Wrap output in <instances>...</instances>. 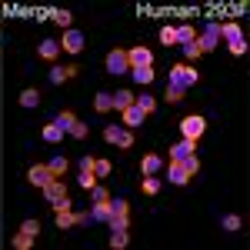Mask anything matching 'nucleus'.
<instances>
[{"label": "nucleus", "mask_w": 250, "mask_h": 250, "mask_svg": "<svg viewBox=\"0 0 250 250\" xmlns=\"http://www.w3.org/2000/svg\"><path fill=\"white\" fill-rule=\"evenodd\" d=\"M184 94H187V90H180V87H167V100H170V104H180Z\"/></svg>", "instance_id": "obj_40"}, {"label": "nucleus", "mask_w": 250, "mask_h": 250, "mask_svg": "<svg viewBox=\"0 0 250 250\" xmlns=\"http://www.w3.org/2000/svg\"><path fill=\"white\" fill-rule=\"evenodd\" d=\"M60 47L70 50V54H80V50H83V34H80V30H67L63 40H60Z\"/></svg>", "instance_id": "obj_8"}, {"label": "nucleus", "mask_w": 250, "mask_h": 250, "mask_svg": "<svg viewBox=\"0 0 250 250\" xmlns=\"http://www.w3.org/2000/svg\"><path fill=\"white\" fill-rule=\"evenodd\" d=\"M60 137H63V130H60L57 124H47V127H43V140H50V144H57Z\"/></svg>", "instance_id": "obj_27"}, {"label": "nucleus", "mask_w": 250, "mask_h": 250, "mask_svg": "<svg viewBox=\"0 0 250 250\" xmlns=\"http://www.w3.org/2000/svg\"><path fill=\"white\" fill-rule=\"evenodd\" d=\"M193 40H197V34H193V27H190V23L177 27V43H184V47H187V43H193Z\"/></svg>", "instance_id": "obj_21"}, {"label": "nucleus", "mask_w": 250, "mask_h": 250, "mask_svg": "<svg viewBox=\"0 0 250 250\" xmlns=\"http://www.w3.org/2000/svg\"><path fill=\"white\" fill-rule=\"evenodd\" d=\"M77 74V67H54L50 70V83H63V80H70Z\"/></svg>", "instance_id": "obj_15"}, {"label": "nucleus", "mask_w": 250, "mask_h": 250, "mask_svg": "<svg viewBox=\"0 0 250 250\" xmlns=\"http://www.w3.org/2000/svg\"><path fill=\"white\" fill-rule=\"evenodd\" d=\"M94 184H97V173L94 170H80V187H83V190H90Z\"/></svg>", "instance_id": "obj_32"}, {"label": "nucleus", "mask_w": 250, "mask_h": 250, "mask_svg": "<svg viewBox=\"0 0 250 250\" xmlns=\"http://www.w3.org/2000/svg\"><path fill=\"white\" fill-rule=\"evenodd\" d=\"M127 240H130V237H127V230H114V237H110V247H114V250H124V247H127Z\"/></svg>", "instance_id": "obj_30"}, {"label": "nucleus", "mask_w": 250, "mask_h": 250, "mask_svg": "<svg viewBox=\"0 0 250 250\" xmlns=\"http://www.w3.org/2000/svg\"><path fill=\"white\" fill-rule=\"evenodd\" d=\"M220 37L237 40V37H244V34H240V27H237V23H220Z\"/></svg>", "instance_id": "obj_24"}, {"label": "nucleus", "mask_w": 250, "mask_h": 250, "mask_svg": "<svg viewBox=\"0 0 250 250\" xmlns=\"http://www.w3.org/2000/svg\"><path fill=\"white\" fill-rule=\"evenodd\" d=\"M14 247H17V250H30V247H34V237H30V233H23V230H20L17 237H14Z\"/></svg>", "instance_id": "obj_29"}, {"label": "nucleus", "mask_w": 250, "mask_h": 250, "mask_svg": "<svg viewBox=\"0 0 250 250\" xmlns=\"http://www.w3.org/2000/svg\"><path fill=\"white\" fill-rule=\"evenodd\" d=\"M90 217H94L97 224H107V217H110V200H100V204H94Z\"/></svg>", "instance_id": "obj_16"}, {"label": "nucleus", "mask_w": 250, "mask_h": 250, "mask_svg": "<svg viewBox=\"0 0 250 250\" xmlns=\"http://www.w3.org/2000/svg\"><path fill=\"white\" fill-rule=\"evenodd\" d=\"M167 180H170V184H187V180H190V173L184 170V164H180V160H170V167H167Z\"/></svg>", "instance_id": "obj_11"}, {"label": "nucleus", "mask_w": 250, "mask_h": 250, "mask_svg": "<svg viewBox=\"0 0 250 250\" xmlns=\"http://www.w3.org/2000/svg\"><path fill=\"white\" fill-rule=\"evenodd\" d=\"M157 190H160V180H157L154 173H150V177L144 180V193H157Z\"/></svg>", "instance_id": "obj_39"}, {"label": "nucleus", "mask_w": 250, "mask_h": 250, "mask_svg": "<svg viewBox=\"0 0 250 250\" xmlns=\"http://www.w3.org/2000/svg\"><path fill=\"white\" fill-rule=\"evenodd\" d=\"M157 170H160V157H157V154H147V157H144V173L150 177V173H157Z\"/></svg>", "instance_id": "obj_23"}, {"label": "nucleus", "mask_w": 250, "mask_h": 250, "mask_svg": "<svg viewBox=\"0 0 250 250\" xmlns=\"http://www.w3.org/2000/svg\"><path fill=\"white\" fill-rule=\"evenodd\" d=\"M134 104L144 110V114H154V110H157V97H147V94H144V97H134Z\"/></svg>", "instance_id": "obj_22"}, {"label": "nucleus", "mask_w": 250, "mask_h": 250, "mask_svg": "<svg viewBox=\"0 0 250 250\" xmlns=\"http://www.w3.org/2000/svg\"><path fill=\"white\" fill-rule=\"evenodd\" d=\"M104 140L117 144V147H134V134L124 130V127H104Z\"/></svg>", "instance_id": "obj_5"}, {"label": "nucleus", "mask_w": 250, "mask_h": 250, "mask_svg": "<svg viewBox=\"0 0 250 250\" xmlns=\"http://www.w3.org/2000/svg\"><path fill=\"white\" fill-rule=\"evenodd\" d=\"M217 40H220V23H207L204 27V34L197 37V47H200V54H207L217 47Z\"/></svg>", "instance_id": "obj_6"}, {"label": "nucleus", "mask_w": 250, "mask_h": 250, "mask_svg": "<svg viewBox=\"0 0 250 250\" xmlns=\"http://www.w3.org/2000/svg\"><path fill=\"white\" fill-rule=\"evenodd\" d=\"M110 107H117V110H127V107H134V94H130V90H117V94L110 97Z\"/></svg>", "instance_id": "obj_13"}, {"label": "nucleus", "mask_w": 250, "mask_h": 250, "mask_svg": "<svg viewBox=\"0 0 250 250\" xmlns=\"http://www.w3.org/2000/svg\"><path fill=\"white\" fill-rule=\"evenodd\" d=\"M94 110L97 114H107V110H110V94H97L94 97Z\"/></svg>", "instance_id": "obj_25"}, {"label": "nucleus", "mask_w": 250, "mask_h": 250, "mask_svg": "<svg viewBox=\"0 0 250 250\" xmlns=\"http://www.w3.org/2000/svg\"><path fill=\"white\" fill-rule=\"evenodd\" d=\"M47 167H50V177H63V170H67V160H63V157H54Z\"/></svg>", "instance_id": "obj_28"}, {"label": "nucleus", "mask_w": 250, "mask_h": 250, "mask_svg": "<svg viewBox=\"0 0 250 250\" xmlns=\"http://www.w3.org/2000/svg\"><path fill=\"white\" fill-rule=\"evenodd\" d=\"M90 200H94V204H100V200H110V197H107V187L94 184V187H90Z\"/></svg>", "instance_id": "obj_33"}, {"label": "nucleus", "mask_w": 250, "mask_h": 250, "mask_svg": "<svg viewBox=\"0 0 250 250\" xmlns=\"http://www.w3.org/2000/svg\"><path fill=\"white\" fill-rule=\"evenodd\" d=\"M77 224H94V217H90V210H87V213H77Z\"/></svg>", "instance_id": "obj_46"}, {"label": "nucleus", "mask_w": 250, "mask_h": 250, "mask_svg": "<svg viewBox=\"0 0 250 250\" xmlns=\"http://www.w3.org/2000/svg\"><path fill=\"white\" fill-rule=\"evenodd\" d=\"M50 207H54V213H57V210H70V200H67V193H63V197H57Z\"/></svg>", "instance_id": "obj_41"}, {"label": "nucleus", "mask_w": 250, "mask_h": 250, "mask_svg": "<svg viewBox=\"0 0 250 250\" xmlns=\"http://www.w3.org/2000/svg\"><path fill=\"white\" fill-rule=\"evenodd\" d=\"M63 193H67V187H63V180H60V177H50V180L43 184V197H47L50 204H54L57 197H63Z\"/></svg>", "instance_id": "obj_10"}, {"label": "nucleus", "mask_w": 250, "mask_h": 250, "mask_svg": "<svg viewBox=\"0 0 250 250\" xmlns=\"http://www.w3.org/2000/svg\"><path fill=\"white\" fill-rule=\"evenodd\" d=\"M54 124H57L63 134H70V130H74V124H77V117L70 114V110H63V114H57V120H54Z\"/></svg>", "instance_id": "obj_17"}, {"label": "nucleus", "mask_w": 250, "mask_h": 250, "mask_svg": "<svg viewBox=\"0 0 250 250\" xmlns=\"http://www.w3.org/2000/svg\"><path fill=\"white\" fill-rule=\"evenodd\" d=\"M107 70H110L114 77H124V74H130V60H127V50H110V54H107Z\"/></svg>", "instance_id": "obj_3"}, {"label": "nucleus", "mask_w": 250, "mask_h": 250, "mask_svg": "<svg viewBox=\"0 0 250 250\" xmlns=\"http://www.w3.org/2000/svg\"><path fill=\"white\" fill-rule=\"evenodd\" d=\"M80 170H94V157H80Z\"/></svg>", "instance_id": "obj_45"}, {"label": "nucleus", "mask_w": 250, "mask_h": 250, "mask_svg": "<svg viewBox=\"0 0 250 250\" xmlns=\"http://www.w3.org/2000/svg\"><path fill=\"white\" fill-rule=\"evenodd\" d=\"M50 180V167L47 164H34L30 170H27V184H34V187H43Z\"/></svg>", "instance_id": "obj_7"}, {"label": "nucleus", "mask_w": 250, "mask_h": 250, "mask_svg": "<svg viewBox=\"0 0 250 250\" xmlns=\"http://www.w3.org/2000/svg\"><path fill=\"white\" fill-rule=\"evenodd\" d=\"M227 47H230V54H237V57H244V54H247V40H244V37L230 40V43H227Z\"/></svg>", "instance_id": "obj_31"}, {"label": "nucleus", "mask_w": 250, "mask_h": 250, "mask_svg": "<svg viewBox=\"0 0 250 250\" xmlns=\"http://www.w3.org/2000/svg\"><path fill=\"white\" fill-rule=\"evenodd\" d=\"M70 14H67V10H57V14H54V23H57V27H67V30H70Z\"/></svg>", "instance_id": "obj_37"}, {"label": "nucleus", "mask_w": 250, "mask_h": 250, "mask_svg": "<svg viewBox=\"0 0 250 250\" xmlns=\"http://www.w3.org/2000/svg\"><path fill=\"white\" fill-rule=\"evenodd\" d=\"M224 230H240V217L237 213H227L224 217Z\"/></svg>", "instance_id": "obj_38"}, {"label": "nucleus", "mask_w": 250, "mask_h": 250, "mask_svg": "<svg viewBox=\"0 0 250 250\" xmlns=\"http://www.w3.org/2000/svg\"><path fill=\"white\" fill-rule=\"evenodd\" d=\"M94 173H97V180L107 177V173H110V160H94Z\"/></svg>", "instance_id": "obj_35"}, {"label": "nucleus", "mask_w": 250, "mask_h": 250, "mask_svg": "<svg viewBox=\"0 0 250 250\" xmlns=\"http://www.w3.org/2000/svg\"><path fill=\"white\" fill-rule=\"evenodd\" d=\"M57 227H60V230L77 227V213H74V210H57Z\"/></svg>", "instance_id": "obj_18"}, {"label": "nucleus", "mask_w": 250, "mask_h": 250, "mask_svg": "<svg viewBox=\"0 0 250 250\" xmlns=\"http://www.w3.org/2000/svg\"><path fill=\"white\" fill-rule=\"evenodd\" d=\"M70 134L77 137V140H83V137H87V124H83V120H77V124H74V130H70Z\"/></svg>", "instance_id": "obj_42"}, {"label": "nucleus", "mask_w": 250, "mask_h": 250, "mask_svg": "<svg viewBox=\"0 0 250 250\" xmlns=\"http://www.w3.org/2000/svg\"><path fill=\"white\" fill-rule=\"evenodd\" d=\"M20 230H23V233H30V237H34V233L40 230V224H37V220H27V224H23Z\"/></svg>", "instance_id": "obj_43"}, {"label": "nucleus", "mask_w": 250, "mask_h": 250, "mask_svg": "<svg viewBox=\"0 0 250 250\" xmlns=\"http://www.w3.org/2000/svg\"><path fill=\"white\" fill-rule=\"evenodd\" d=\"M120 114H124V127H140V124H144V117H147L137 104H134V107H127V110H120Z\"/></svg>", "instance_id": "obj_12"}, {"label": "nucleus", "mask_w": 250, "mask_h": 250, "mask_svg": "<svg viewBox=\"0 0 250 250\" xmlns=\"http://www.w3.org/2000/svg\"><path fill=\"white\" fill-rule=\"evenodd\" d=\"M127 60H130V67H150L154 54L147 47H134V50H127Z\"/></svg>", "instance_id": "obj_9"}, {"label": "nucleus", "mask_w": 250, "mask_h": 250, "mask_svg": "<svg viewBox=\"0 0 250 250\" xmlns=\"http://www.w3.org/2000/svg\"><path fill=\"white\" fill-rule=\"evenodd\" d=\"M57 50H60V43H57V40H43V43L37 47V54H40V57H47V60H54V57H57Z\"/></svg>", "instance_id": "obj_19"}, {"label": "nucleus", "mask_w": 250, "mask_h": 250, "mask_svg": "<svg viewBox=\"0 0 250 250\" xmlns=\"http://www.w3.org/2000/svg\"><path fill=\"white\" fill-rule=\"evenodd\" d=\"M160 40H164L167 47H170V43H177V27H164V30H160Z\"/></svg>", "instance_id": "obj_36"}, {"label": "nucleus", "mask_w": 250, "mask_h": 250, "mask_svg": "<svg viewBox=\"0 0 250 250\" xmlns=\"http://www.w3.org/2000/svg\"><path fill=\"white\" fill-rule=\"evenodd\" d=\"M107 224H110V230H127V224H130V204L127 200H110Z\"/></svg>", "instance_id": "obj_1"}, {"label": "nucleus", "mask_w": 250, "mask_h": 250, "mask_svg": "<svg viewBox=\"0 0 250 250\" xmlns=\"http://www.w3.org/2000/svg\"><path fill=\"white\" fill-rule=\"evenodd\" d=\"M204 130H207V120H204V117L193 114V117H184V120H180V134L187 137V140H197Z\"/></svg>", "instance_id": "obj_4"}, {"label": "nucleus", "mask_w": 250, "mask_h": 250, "mask_svg": "<svg viewBox=\"0 0 250 250\" xmlns=\"http://www.w3.org/2000/svg\"><path fill=\"white\" fill-rule=\"evenodd\" d=\"M184 50H187V57H200V47H197V40H193V43H187V47H184Z\"/></svg>", "instance_id": "obj_44"}, {"label": "nucleus", "mask_w": 250, "mask_h": 250, "mask_svg": "<svg viewBox=\"0 0 250 250\" xmlns=\"http://www.w3.org/2000/svg\"><path fill=\"white\" fill-rule=\"evenodd\" d=\"M130 74H134L137 83H150L154 80V67H130Z\"/></svg>", "instance_id": "obj_20"}, {"label": "nucleus", "mask_w": 250, "mask_h": 250, "mask_svg": "<svg viewBox=\"0 0 250 250\" xmlns=\"http://www.w3.org/2000/svg\"><path fill=\"white\" fill-rule=\"evenodd\" d=\"M20 104H23V107H37V104H40V94L30 87V90H23V94H20Z\"/></svg>", "instance_id": "obj_26"}, {"label": "nucleus", "mask_w": 250, "mask_h": 250, "mask_svg": "<svg viewBox=\"0 0 250 250\" xmlns=\"http://www.w3.org/2000/svg\"><path fill=\"white\" fill-rule=\"evenodd\" d=\"M193 144H197V140H187V137H184L177 147H170V160H184L187 154H193Z\"/></svg>", "instance_id": "obj_14"}, {"label": "nucleus", "mask_w": 250, "mask_h": 250, "mask_svg": "<svg viewBox=\"0 0 250 250\" xmlns=\"http://www.w3.org/2000/svg\"><path fill=\"white\" fill-rule=\"evenodd\" d=\"M180 164H184V170L190 173V177H193V173H197V167H200V160H197V157H193V154H187V157H184V160H180Z\"/></svg>", "instance_id": "obj_34"}, {"label": "nucleus", "mask_w": 250, "mask_h": 250, "mask_svg": "<svg viewBox=\"0 0 250 250\" xmlns=\"http://www.w3.org/2000/svg\"><path fill=\"white\" fill-rule=\"evenodd\" d=\"M197 77H200V74H197L193 67H187V63H177V67L170 70V87L187 90V87H193V83H197Z\"/></svg>", "instance_id": "obj_2"}]
</instances>
